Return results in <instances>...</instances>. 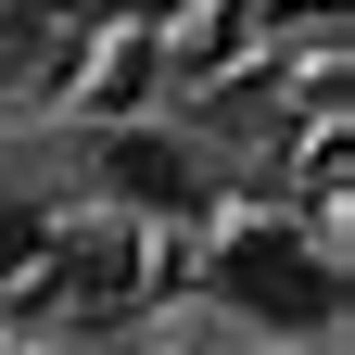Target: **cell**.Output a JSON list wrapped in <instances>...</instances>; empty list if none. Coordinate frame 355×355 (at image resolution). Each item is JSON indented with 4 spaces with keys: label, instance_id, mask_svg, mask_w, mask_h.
Wrapping results in <instances>:
<instances>
[{
    "label": "cell",
    "instance_id": "1",
    "mask_svg": "<svg viewBox=\"0 0 355 355\" xmlns=\"http://www.w3.org/2000/svg\"><path fill=\"white\" fill-rule=\"evenodd\" d=\"M203 279H216L229 318L304 343V330L343 318V229H330V216H229L216 254H203Z\"/></svg>",
    "mask_w": 355,
    "mask_h": 355
},
{
    "label": "cell",
    "instance_id": "4",
    "mask_svg": "<svg viewBox=\"0 0 355 355\" xmlns=\"http://www.w3.org/2000/svg\"><path fill=\"white\" fill-rule=\"evenodd\" d=\"M38 254H51V216H38L26 191H0V279H26Z\"/></svg>",
    "mask_w": 355,
    "mask_h": 355
},
{
    "label": "cell",
    "instance_id": "3",
    "mask_svg": "<svg viewBox=\"0 0 355 355\" xmlns=\"http://www.w3.org/2000/svg\"><path fill=\"white\" fill-rule=\"evenodd\" d=\"M51 26H64V0H0V89L38 64V38H51Z\"/></svg>",
    "mask_w": 355,
    "mask_h": 355
},
{
    "label": "cell",
    "instance_id": "2",
    "mask_svg": "<svg viewBox=\"0 0 355 355\" xmlns=\"http://www.w3.org/2000/svg\"><path fill=\"white\" fill-rule=\"evenodd\" d=\"M89 178H102V203H114V229H165V216H216V165L178 140V127L153 114H127L89 140Z\"/></svg>",
    "mask_w": 355,
    "mask_h": 355
}]
</instances>
